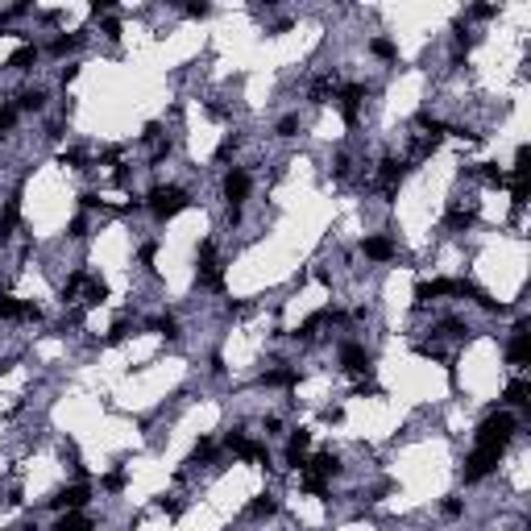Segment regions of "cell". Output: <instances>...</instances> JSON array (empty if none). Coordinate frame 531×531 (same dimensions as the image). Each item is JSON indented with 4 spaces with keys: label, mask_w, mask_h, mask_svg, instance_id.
<instances>
[{
    "label": "cell",
    "mask_w": 531,
    "mask_h": 531,
    "mask_svg": "<svg viewBox=\"0 0 531 531\" xmlns=\"http://www.w3.org/2000/svg\"><path fill=\"white\" fill-rule=\"evenodd\" d=\"M341 361H345L349 374H366V370H370V353L357 349V345H345V349H341Z\"/></svg>",
    "instance_id": "obj_10"
},
{
    "label": "cell",
    "mask_w": 531,
    "mask_h": 531,
    "mask_svg": "<svg viewBox=\"0 0 531 531\" xmlns=\"http://www.w3.org/2000/svg\"><path fill=\"white\" fill-rule=\"evenodd\" d=\"M249 511H253V515H274V511H278V503H274L270 494H262V498H253V507H249Z\"/></svg>",
    "instance_id": "obj_23"
},
{
    "label": "cell",
    "mask_w": 531,
    "mask_h": 531,
    "mask_svg": "<svg viewBox=\"0 0 531 531\" xmlns=\"http://www.w3.org/2000/svg\"><path fill=\"white\" fill-rule=\"evenodd\" d=\"M233 150H237V137H224V141L216 145V162H228V158H233Z\"/></svg>",
    "instance_id": "obj_25"
},
{
    "label": "cell",
    "mask_w": 531,
    "mask_h": 531,
    "mask_svg": "<svg viewBox=\"0 0 531 531\" xmlns=\"http://www.w3.org/2000/svg\"><path fill=\"white\" fill-rule=\"evenodd\" d=\"M29 62H37V46H29V42H25V46H21L12 58H8V66H12V71H25Z\"/></svg>",
    "instance_id": "obj_15"
},
{
    "label": "cell",
    "mask_w": 531,
    "mask_h": 531,
    "mask_svg": "<svg viewBox=\"0 0 531 531\" xmlns=\"http://www.w3.org/2000/svg\"><path fill=\"white\" fill-rule=\"evenodd\" d=\"M125 336H129V324H125V320H120V324H112V332H108V341L116 345V341H125Z\"/></svg>",
    "instance_id": "obj_27"
},
{
    "label": "cell",
    "mask_w": 531,
    "mask_h": 531,
    "mask_svg": "<svg viewBox=\"0 0 531 531\" xmlns=\"http://www.w3.org/2000/svg\"><path fill=\"white\" fill-rule=\"evenodd\" d=\"M444 515H453V519H457V515H461V503H457V498H449V503H444Z\"/></svg>",
    "instance_id": "obj_35"
},
{
    "label": "cell",
    "mask_w": 531,
    "mask_h": 531,
    "mask_svg": "<svg viewBox=\"0 0 531 531\" xmlns=\"http://www.w3.org/2000/svg\"><path fill=\"white\" fill-rule=\"evenodd\" d=\"M528 395H531V386H528V382H511V386L503 390V399H507L511 407H519V403H528Z\"/></svg>",
    "instance_id": "obj_16"
},
{
    "label": "cell",
    "mask_w": 531,
    "mask_h": 531,
    "mask_svg": "<svg viewBox=\"0 0 531 531\" xmlns=\"http://www.w3.org/2000/svg\"><path fill=\"white\" fill-rule=\"evenodd\" d=\"M295 382V370H270L266 374V386H291Z\"/></svg>",
    "instance_id": "obj_22"
},
{
    "label": "cell",
    "mask_w": 531,
    "mask_h": 531,
    "mask_svg": "<svg viewBox=\"0 0 531 531\" xmlns=\"http://www.w3.org/2000/svg\"><path fill=\"white\" fill-rule=\"evenodd\" d=\"M494 12H498L494 4H474V17H494Z\"/></svg>",
    "instance_id": "obj_34"
},
{
    "label": "cell",
    "mask_w": 531,
    "mask_h": 531,
    "mask_svg": "<svg viewBox=\"0 0 531 531\" xmlns=\"http://www.w3.org/2000/svg\"><path fill=\"white\" fill-rule=\"evenodd\" d=\"M58 162H62V166H75V170H79V166H83V154H75V150H71V154H62Z\"/></svg>",
    "instance_id": "obj_29"
},
{
    "label": "cell",
    "mask_w": 531,
    "mask_h": 531,
    "mask_svg": "<svg viewBox=\"0 0 531 531\" xmlns=\"http://www.w3.org/2000/svg\"><path fill=\"white\" fill-rule=\"evenodd\" d=\"M295 129H299V116H287V120H282V125H278V133H282V137H291V133H295Z\"/></svg>",
    "instance_id": "obj_28"
},
{
    "label": "cell",
    "mask_w": 531,
    "mask_h": 531,
    "mask_svg": "<svg viewBox=\"0 0 531 531\" xmlns=\"http://www.w3.org/2000/svg\"><path fill=\"white\" fill-rule=\"evenodd\" d=\"M104 486H108V490H120V486H125V474H108Z\"/></svg>",
    "instance_id": "obj_33"
},
{
    "label": "cell",
    "mask_w": 531,
    "mask_h": 531,
    "mask_svg": "<svg viewBox=\"0 0 531 531\" xmlns=\"http://www.w3.org/2000/svg\"><path fill=\"white\" fill-rule=\"evenodd\" d=\"M79 46V37H58L54 46H50V54H66V50H75Z\"/></svg>",
    "instance_id": "obj_26"
},
{
    "label": "cell",
    "mask_w": 531,
    "mask_h": 531,
    "mask_svg": "<svg viewBox=\"0 0 531 531\" xmlns=\"http://www.w3.org/2000/svg\"><path fill=\"white\" fill-rule=\"evenodd\" d=\"M515 428H519V420H515L511 411H498V415H490V420L478 428V444H486V449H507V440L515 436Z\"/></svg>",
    "instance_id": "obj_1"
},
{
    "label": "cell",
    "mask_w": 531,
    "mask_h": 531,
    "mask_svg": "<svg viewBox=\"0 0 531 531\" xmlns=\"http://www.w3.org/2000/svg\"><path fill=\"white\" fill-rule=\"evenodd\" d=\"M449 224L461 233V228H469V224H474V212H465V208H453V212H449Z\"/></svg>",
    "instance_id": "obj_21"
},
{
    "label": "cell",
    "mask_w": 531,
    "mask_h": 531,
    "mask_svg": "<svg viewBox=\"0 0 531 531\" xmlns=\"http://www.w3.org/2000/svg\"><path fill=\"white\" fill-rule=\"evenodd\" d=\"M498 461H503V449H486V444H478V453L465 461V482H482Z\"/></svg>",
    "instance_id": "obj_4"
},
{
    "label": "cell",
    "mask_w": 531,
    "mask_h": 531,
    "mask_svg": "<svg viewBox=\"0 0 531 531\" xmlns=\"http://www.w3.org/2000/svg\"><path fill=\"white\" fill-rule=\"evenodd\" d=\"M366 258H374V262H390V258H395V245H390L386 237H366Z\"/></svg>",
    "instance_id": "obj_12"
},
{
    "label": "cell",
    "mask_w": 531,
    "mask_h": 531,
    "mask_svg": "<svg viewBox=\"0 0 531 531\" xmlns=\"http://www.w3.org/2000/svg\"><path fill=\"white\" fill-rule=\"evenodd\" d=\"M303 490H307V494H328V482H324L320 474H312V469H303Z\"/></svg>",
    "instance_id": "obj_19"
},
{
    "label": "cell",
    "mask_w": 531,
    "mask_h": 531,
    "mask_svg": "<svg viewBox=\"0 0 531 531\" xmlns=\"http://www.w3.org/2000/svg\"><path fill=\"white\" fill-rule=\"evenodd\" d=\"M83 233H87V220H83V216H75V220H71V237H83Z\"/></svg>",
    "instance_id": "obj_31"
},
{
    "label": "cell",
    "mask_w": 531,
    "mask_h": 531,
    "mask_svg": "<svg viewBox=\"0 0 531 531\" xmlns=\"http://www.w3.org/2000/svg\"><path fill=\"white\" fill-rule=\"evenodd\" d=\"M21 316H25V320H33L37 312H33L29 303H17L12 295H0V320H21Z\"/></svg>",
    "instance_id": "obj_11"
},
{
    "label": "cell",
    "mask_w": 531,
    "mask_h": 531,
    "mask_svg": "<svg viewBox=\"0 0 531 531\" xmlns=\"http://www.w3.org/2000/svg\"><path fill=\"white\" fill-rule=\"evenodd\" d=\"M17 104H21V108H25V112H37V108H42V104H46V91H25V96H21V100H17Z\"/></svg>",
    "instance_id": "obj_20"
},
{
    "label": "cell",
    "mask_w": 531,
    "mask_h": 531,
    "mask_svg": "<svg viewBox=\"0 0 531 531\" xmlns=\"http://www.w3.org/2000/svg\"><path fill=\"white\" fill-rule=\"evenodd\" d=\"M199 287H208V291H220L224 287V274H220V262H216L212 241L199 245Z\"/></svg>",
    "instance_id": "obj_3"
},
{
    "label": "cell",
    "mask_w": 531,
    "mask_h": 531,
    "mask_svg": "<svg viewBox=\"0 0 531 531\" xmlns=\"http://www.w3.org/2000/svg\"><path fill=\"white\" fill-rule=\"evenodd\" d=\"M336 100H341L345 125H357V116H361V100H366V87H361V83H353V87H341V91H336Z\"/></svg>",
    "instance_id": "obj_5"
},
{
    "label": "cell",
    "mask_w": 531,
    "mask_h": 531,
    "mask_svg": "<svg viewBox=\"0 0 531 531\" xmlns=\"http://www.w3.org/2000/svg\"><path fill=\"white\" fill-rule=\"evenodd\" d=\"M228 449H233L241 461H253V465L270 461V457H266V444H258V440H245L241 432H233V436H228Z\"/></svg>",
    "instance_id": "obj_6"
},
{
    "label": "cell",
    "mask_w": 531,
    "mask_h": 531,
    "mask_svg": "<svg viewBox=\"0 0 531 531\" xmlns=\"http://www.w3.org/2000/svg\"><path fill=\"white\" fill-rule=\"evenodd\" d=\"M245 195H249V174H245V170H233V174L224 179V199L241 204Z\"/></svg>",
    "instance_id": "obj_9"
},
{
    "label": "cell",
    "mask_w": 531,
    "mask_h": 531,
    "mask_svg": "<svg viewBox=\"0 0 531 531\" xmlns=\"http://www.w3.org/2000/svg\"><path fill=\"white\" fill-rule=\"evenodd\" d=\"M399 179H403V162H395V158H386V162H382V183H386V187H395Z\"/></svg>",
    "instance_id": "obj_18"
},
{
    "label": "cell",
    "mask_w": 531,
    "mask_h": 531,
    "mask_svg": "<svg viewBox=\"0 0 531 531\" xmlns=\"http://www.w3.org/2000/svg\"><path fill=\"white\" fill-rule=\"evenodd\" d=\"M50 503H54L58 511H79V507L87 503V486H66V490H58Z\"/></svg>",
    "instance_id": "obj_7"
},
{
    "label": "cell",
    "mask_w": 531,
    "mask_h": 531,
    "mask_svg": "<svg viewBox=\"0 0 531 531\" xmlns=\"http://www.w3.org/2000/svg\"><path fill=\"white\" fill-rule=\"evenodd\" d=\"M370 50H374L378 58H395V42H390V37H374V46H370Z\"/></svg>",
    "instance_id": "obj_24"
},
{
    "label": "cell",
    "mask_w": 531,
    "mask_h": 531,
    "mask_svg": "<svg viewBox=\"0 0 531 531\" xmlns=\"http://www.w3.org/2000/svg\"><path fill=\"white\" fill-rule=\"evenodd\" d=\"M12 120H17V112H12V108H0V133L12 129Z\"/></svg>",
    "instance_id": "obj_30"
},
{
    "label": "cell",
    "mask_w": 531,
    "mask_h": 531,
    "mask_svg": "<svg viewBox=\"0 0 531 531\" xmlns=\"http://www.w3.org/2000/svg\"><path fill=\"white\" fill-rule=\"evenodd\" d=\"M154 253H158V245H154V241H150V245H141V266H150V262H154Z\"/></svg>",
    "instance_id": "obj_32"
},
{
    "label": "cell",
    "mask_w": 531,
    "mask_h": 531,
    "mask_svg": "<svg viewBox=\"0 0 531 531\" xmlns=\"http://www.w3.org/2000/svg\"><path fill=\"white\" fill-rule=\"evenodd\" d=\"M54 531H91V523H87L79 511H71L66 519H58V528H54Z\"/></svg>",
    "instance_id": "obj_17"
},
{
    "label": "cell",
    "mask_w": 531,
    "mask_h": 531,
    "mask_svg": "<svg viewBox=\"0 0 531 531\" xmlns=\"http://www.w3.org/2000/svg\"><path fill=\"white\" fill-rule=\"evenodd\" d=\"M507 357H511V366H523V361H528V357H531V336H528V320H523V324H519V328H515V341H511V353H507Z\"/></svg>",
    "instance_id": "obj_8"
},
{
    "label": "cell",
    "mask_w": 531,
    "mask_h": 531,
    "mask_svg": "<svg viewBox=\"0 0 531 531\" xmlns=\"http://www.w3.org/2000/svg\"><path fill=\"white\" fill-rule=\"evenodd\" d=\"M307 444H312V432H295V436H291V444H287V461H291V465H303Z\"/></svg>",
    "instance_id": "obj_13"
},
{
    "label": "cell",
    "mask_w": 531,
    "mask_h": 531,
    "mask_svg": "<svg viewBox=\"0 0 531 531\" xmlns=\"http://www.w3.org/2000/svg\"><path fill=\"white\" fill-rule=\"evenodd\" d=\"M150 208H154V216H179L187 208V191L183 187H154L150 191Z\"/></svg>",
    "instance_id": "obj_2"
},
{
    "label": "cell",
    "mask_w": 531,
    "mask_h": 531,
    "mask_svg": "<svg viewBox=\"0 0 531 531\" xmlns=\"http://www.w3.org/2000/svg\"><path fill=\"white\" fill-rule=\"evenodd\" d=\"M17 216H21V204H17V195L4 204V212H0V241L4 237H12V228H17Z\"/></svg>",
    "instance_id": "obj_14"
}]
</instances>
